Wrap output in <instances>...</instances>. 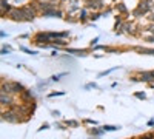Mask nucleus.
I'll return each instance as SVG.
<instances>
[{
	"mask_svg": "<svg viewBox=\"0 0 154 139\" xmlns=\"http://www.w3.org/2000/svg\"><path fill=\"white\" fill-rule=\"evenodd\" d=\"M53 42H54L56 45H62V46H63V45H66V42H65V40H62V39H54Z\"/></svg>",
	"mask_w": 154,
	"mask_h": 139,
	"instance_id": "17",
	"label": "nucleus"
},
{
	"mask_svg": "<svg viewBox=\"0 0 154 139\" xmlns=\"http://www.w3.org/2000/svg\"><path fill=\"white\" fill-rule=\"evenodd\" d=\"M136 97H139V99H145L146 96H145V93H137V94H136Z\"/></svg>",
	"mask_w": 154,
	"mask_h": 139,
	"instance_id": "19",
	"label": "nucleus"
},
{
	"mask_svg": "<svg viewBox=\"0 0 154 139\" xmlns=\"http://www.w3.org/2000/svg\"><path fill=\"white\" fill-rule=\"evenodd\" d=\"M9 11H11V6L8 5V0H2V14L9 12Z\"/></svg>",
	"mask_w": 154,
	"mask_h": 139,
	"instance_id": "10",
	"label": "nucleus"
},
{
	"mask_svg": "<svg viewBox=\"0 0 154 139\" xmlns=\"http://www.w3.org/2000/svg\"><path fill=\"white\" fill-rule=\"evenodd\" d=\"M103 130H108V131H114V130H119V127H112V125H105Z\"/></svg>",
	"mask_w": 154,
	"mask_h": 139,
	"instance_id": "16",
	"label": "nucleus"
},
{
	"mask_svg": "<svg viewBox=\"0 0 154 139\" xmlns=\"http://www.w3.org/2000/svg\"><path fill=\"white\" fill-rule=\"evenodd\" d=\"M140 81H145V82L154 81V71H143L140 74Z\"/></svg>",
	"mask_w": 154,
	"mask_h": 139,
	"instance_id": "7",
	"label": "nucleus"
},
{
	"mask_svg": "<svg viewBox=\"0 0 154 139\" xmlns=\"http://www.w3.org/2000/svg\"><path fill=\"white\" fill-rule=\"evenodd\" d=\"M22 49H23L25 53H29V54H37L35 51H31V49H28V48H22Z\"/></svg>",
	"mask_w": 154,
	"mask_h": 139,
	"instance_id": "20",
	"label": "nucleus"
},
{
	"mask_svg": "<svg viewBox=\"0 0 154 139\" xmlns=\"http://www.w3.org/2000/svg\"><path fill=\"white\" fill-rule=\"evenodd\" d=\"M8 16H9L12 20H17V22L26 20V17H25V12H23V8H11V11L8 12Z\"/></svg>",
	"mask_w": 154,
	"mask_h": 139,
	"instance_id": "2",
	"label": "nucleus"
},
{
	"mask_svg": "<svg viewBox=\"0 0 154 139\" xmlns=\"http://www.w3.org/2000/svg\"><path fill=\"white\" fill-rule=\"evenodd\" d=\"M122 28H123V31H125V33L133 34V28H134V27H133L131 23H130V25H128V23H123V25H122Z\"/></svg>",
	"mask_w": 154,
	"mask_h": 139,
	"instance_id": "12",
	"label": "nucleus"
},
{
	"mask_svg": "<svg viewBox=\"0 0 154 139\" xmlns=\"http://www.w3.org/2000/svg\"><path fill=\"white\" fill-rule=\"evenodd\" d=\"M97 42H99V37H96V39H94V40H93V42H91V45H96V43H97Z\"/></svg>",
	"mask_w": 154,
	"mask_h": 139,
	"instance_id": "26",
	"label": "nucleus"
},
{
	"mask_svg": "<svg viewBox=\"0 0 154 139\" xmlns=\"http://www.w3.org/2000/svg\"><path fill=\"white\" fill-rule=\"evenodd\" d=\"M11 97L6 96V93H2V105H11Z\"/></svg>",
	"mask_w": 154,
	"mask_h": 139,
	"instance_id": "11",
	"label": "nucleus"
},
{
	"mask_svg": "<svg viewBox=\"0 0 154 139\" xmlns=\"http://www.w3.org/2000/svg\"><path fill=\"white\" fill-rule=\"evenodd\" d=\"M23 90V85L19 82H8L2 85V93H22Z\"/></svg>",
	"mask_w": 154,
	"mask_h": 139,
	"instance_id": "1",
	"label": "nucleus"
},
{
	"mask_svg": "<svg viewBox=\"0 0 154 139\" xmlns=\"http://www.w3.org/2000/svg\"><path fill=\"white\" fill-rule=\"evenodd\" d=\"M91 87H93V88H96L97 85H96V84H88V85H86V88H91Z\"/></svg>",
	"mask_w": 154,
	"mask_h": 139,
	"instance_id": "25",
	"label": "nucleus"
},
{
	"mask_svg": "<svg viewBox=\"0 0 154 139\" xmlns=\"http://www.w3.org/2000/svg\"><path fill=\"white\" fill-rule=\"evenodd\" d=\"M116 9H117L119 12H126L128 11L126 6H125V3H117V5H116Z\"/></svg>",
	"mask_w": 154,
	"mask_h": 139,
	"instance_id": "14",
	"label": "nucleus"
},
{
	"mask_svg": "<svg viewBox=\"0 0 154 139\" xmlns=\"http://www.w3.org/2000/svg\"><path fill=\"white\" fill-rule=\"evenodd\" d=\"M137 53L140 54H149V56H154V49H148V48H136Z\"/></svg>",
	"mask_w": 154,
	"mask_h": 139,
	"instance_id": "9",
	"label": "nucleus"
},
{
	"mask_svg": "<svg viewBox=\"0 0 154 139\" xmlns=\"http://www.w3.org/2000/svg\"><path fill=\"white\" fill-rule=\"evenodd\" d=\"M23 12H25V17L26 20H32L35 17V9L31 8V6H23Z\"/></svg>",
	"mask_w": 154,
	"mask_h": 139,
	"instance_id": "6",
	"label": "nucleus"
},
{
	"mask_svg": "<svg viewBox=\"0 0 154 139\" xmlns=\"http://www.w3.org/2000/svg\"><path fill=\"white\" fill-rule=\"evenodd\" d=\"M120 27H122V19H120V17H116V25H114V30L117 31Z\"/></svg>",
	"mask_w": 154,
	"mask_h": 139,
	"instance_id": "15",
	"label": "nucleus"
},
{
	"mask_svg": "<svg viewBox=\"0 0 154 139\" xmlns=\"http://www.w3.org/2000/svg\"><path fill=\"white\" fill-rule=\"evenodd\" d=\"M42 16H43V17H57V19H60V17H63V12H62L60 9L51 8V9L43 11V12H42Z\"/></svg>",
	"mask_w": 154,
	"mask_h": 139,
	"instance_id": "3",
	"label": "nucleus"
},
{
	"mask_svg": "<svg viewBox=\"0 0 154 139\" xmlns=\"http://www.w3.org/2000/svg\"><path fill=\"white\" fill-rule=\"evenodd\" d=\"M68 53H71V54H75V56H86V49H66Z\"/></svg>",
	"mask_w": 154,
	"mask_h": 139,
	"instance_id": "8",
	"label": "nucleus"
},
{
	"mask_svg": "<svg viewBox=\"0 0 154 139\" xmlns=\"http://www.w3.org/2000/svg\"><path fill=\"white\" fill-rule=\"evenodd\" d=\"M149 20H151V22H154V14H151V16H149Z\"/></svg>",
	"mask_w": 154,
	"mask_h": 139,
	"instance_id": "27",
	"label": "nucleus"
},
{
	"mask_svg": "<svg viewBox=\"0 0 154 139\" xmlns=\"http://www.w3.org/2000/svg\"><path fill=\"white\" fill-rule=\"evenodd\" d=\"M88 19V9L86 8H83V9H80V20H86Z\"/></svg>",
	"mask_w": 154,
	"mask_h": 139,
	"instance_id": "13",
	"label": "nucleus"
},
{
	"mask_svg": "<svg viewBox=\"0 0 154 139\" xmlns=\"http://www.w3.org/2000/svg\"><path fill=\"white\" fill-rule=\"evenodd\" d=\"M19 113L16 111H5L3 113V119L5 121H9V122H19Z\"/></svg>",
	"mask_w": 154,
	"mask_h": 139,
	"instance_id": "5",
	"label": "nucleus"
},
{
	"mask_svg": "<svg viewBox=\"0 0 154 139\" xmlns=\"http://www.w3.org/2000/svg\"><path fill=\"white\" fill-rule=\"evenodd\" d=\"M146 42L152 43V42H154V36H151V37H146Z\"/></svg>",
	"mask_w": 154,
	"mask_h": 139,
	"instance_id": "22",
	"label": "nucleus"
},
{
	"mask_svg": "<svg viewBox=\"0 0 154 139\" xmlns=\"http://www.w3.org/2000/svg\"><path fill=\"white\" fill-rule=\"evenodd\" d=\"M151 8H152V5H151L149 0H140V3H139V6H137V9L142 12V14H146V12H149Z\"/></svg>",
	"mask_w": 154,
	"mask_h": 139,
	"instance_id": "4",
	"label": "nucleus"
},
{
	"mask_svg": "<svg viewBox=\"0 0 154 139\" xmlns=\"http://www.w3.org/2000/svg\"><path fill=\"white\" fill-rule=\"evenodd\" d=\"M140 139H154V136L152 134H145L143 137H140Z\"/></svg>",
	"mask_w": 154,
	"mask_h": 139,
	"instance_id": "21",
	"label": "nucleus"
},
{
	"mask_svg": "<svg viewBox=\"0 0 154 139\" xmlns=\"http://www.w3.org/2000/svg\"><path fill=\"white\" fill-rule=\"evenodd\" d=\"M16 2H19V3H20V2H23V0H16Z\"/></svg>",
	"mask_w": 154,
	"mask_h": 139,
	"instance_id": "28",
	"label": "nucleus"
},
{
	"mask_svg": "<svg viewBox=\"0 0 154 139\" xmlns=\"http://www.w3.org/2000/svg\"><path fill=\"white\" fill-rule=\"evenodd\" d=\"M100 17V14H99V12H94V14H91V16H89V19H91V20H97Z\"/></svg>",
	"mask_w": 154,
	"mask_h": 139,
	"instance_id": "18",
	"label": "nucleus"
},
{
	"mask_svg": "<svg viewBox=\"0 0 154 139\" xmlns=\"http://www.w3.org/2000/svg\"><path fill=\"white\" fill-rule=\"evenodd\" d=\"M9 53V48H3L2 49V54H8Z\"/></svg>",
	"mask_w": 154,
	"mask_h": 139,
	"instance_id": "24",
	"label": "nucleus"
},
{
	"mask_svg": "<svg viewBox=\"0 0 154 139\" xmlns=\"http://www.w3.org/2000/svg\"><path fill=\"white\" fill-rule=\"evenodd\" d=\"M148 31L154 34V25H149V27H148Z\"/></svg>",
	"mask_w": 154,
	"mask_h": 139,
	"instance_id": "23",
	"label": "nucleus"
}]
</instances>
